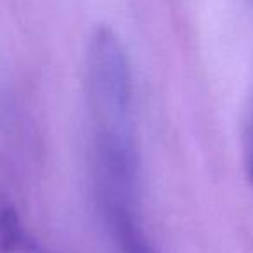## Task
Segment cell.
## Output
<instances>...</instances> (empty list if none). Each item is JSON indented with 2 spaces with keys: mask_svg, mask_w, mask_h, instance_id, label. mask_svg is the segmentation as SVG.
Here are the masks:
<instances>
[{
  "mask_svg": "<svg viewBox=\"0 0 253 253\" xmlns=\"http://www.w3.org/2000/svg\"><path fill=\"white\" fill-rule=\"evenodd\" d=\"M0 253H49L5 200H0Z\"/></svg>",
  "mask_w": 253,
  "mask_h": 253,
  "instance_id": "obj_2",
  "label": "cell"
},
{
  "mask_svg": "<svg viewBox=\"0 0 253 253\" xmlns=\"http://www.w3.org/2000/svg\"><path fill=\"white\" fill-rule=\"evenodd\" d=\"M243 160H245L246 177L253 191V95L246 108L245 126H243Z\"/></svg>",
  "mask_w": 253,
  "mask_h": 253,
  "instance_id": "obj_3",
  "label": "cell"
},
{
  "mask_svg": "<svg viewBox=\"0 0 253 253\" xmlns=\"http://www.w3.org/2000/svg\"><path fill=\"white\" fill-rule=\"evenodd\" d=\"M101 201L137 203L139 151L128 59L116 35L99 28L85 63Z\"/></svg>",
  "mask_w": 253,
  "mask_h": 253,
  "instance_id": "obj_1",
  "label": "cell"
}]
</instances>
